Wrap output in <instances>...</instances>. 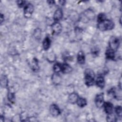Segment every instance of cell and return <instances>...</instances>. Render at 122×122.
Segmentation results:
<instances>
[{
    "label": "cell",
    "mask_w": 122,
    "mask_h": 122,
    "mask_svg": "<svg viewBox=\"0 0 122 122\" xmlns=\"http://www.w3.org/2000/svg\"><path fill=\"white\" fill-rule=\"evenodd\" d=\"M59 2H60V3H61V5H63V4H65V1H64V0H61V1H59Z\"/></svg>",
    "instance_id": "obj_30"
},
{
    "label": "cell",
    "mask_w": 122,
    "mask_h": 122,
    "mask_svg": "<svg viewBox=\"0 0 122 122\" xmlns=\"http://www.w3.org/2000/svg\"><path fill=\"white\" fill-rule=\"evenodd\" d=\"M105 19H106V16L105 14L103 13H101L98 15L97 17V21L98 22L103 21Z\"/></svg>",
    "instance_id": "obj_22"
},
{
    "label": "cell",
    "mask_w": 122,
    "mask_h": 122,
    "mask_svg": "<svg viewBox=\"0 0 122 122\" xmlns=\"http://www.w3.org/2000/svg\"><path fill=\"white\" fill-rule=\"evenodd\" d=\"M72 71V68L67 63L61 64V71L64 73H68Z\"/></svg>",
    "instance_id": "obj_16"
},
{
    "label": "cell",
    "mask_w": 122,
    "mask_h": 122,
    "mask_svg": "<svg viewBox=\"0 0 122 122\" xmlns=\"http://www.w3.org/2000/svg\"><path fill=\"white\" fill-rule=\"evenodd\" d=\"M106 120L108 122H115L116 121V118L115 116L113 115V113L110 114H107L106 117Z\"/></svg>",
    "instance_id": "obj_23"
},
{
    "label": "cell",
    "mask_w": 122,
    "mask_h": 122,
    "mask_svg": "<svg viewBox=\"0 0 122 122\" xmlns=\"http://www.w3.org/2000/svg\"><path fill=\"white\" fill-rule=\"evenodd\" d=\"M51 30L53 34L58 35L60 34L62 30V27L61 23L58 21L53 23L51 25Z\"/></svg>",
    "instance_id": "obj_7"
},
{
    "label": "cell",
    "mask_w": 122,
    "mask_h": 122,
    "mask_svg": "<svg viewBox=\"0 0 122 122\" xmlns=\"http://www.w3.org/2000/svg\"><path fill=\"white\" fill-rule=\"evenodd\" d=\"M52 81H53V82L55 84H58L61 81V78L59 75H58L56 73H55V74L53 75Z\"/></svg>",
    "instance_id": "obj_20"
},
{
    "label": "cell",
    "mask_w": 122,
    "mask_h": 122,
    "mask_svg": "<svg viewBox=\"0 0 122 122\" xmlns=\"http://www.w3.org/2000/svg\"><path fill=\"white\" fill-rule=\"evenodd\" d=\"M8 98L9 99V100L11 102H13L14 100V94L12 92H9L8 94Z\"/></svg>",
    "instance_id": "obj_26"
},
{
    "label": "cell",
    "mask_w": 122,
    "mask_h": 122,
    "mask_svg": "<svg viewBox=\"0 0 122 122\" xmlns=\"http://www.w3.org/2000/svg\"><path fill=\"white\" fill-rule=\"evenodd\" d=\"M84 81L86 85L91 86L94 83L95 73L93 70L88 68L86 69L84 71Z\"/></svg>",
    "instance_id": "obj_1"
},
{
    "label": "cell",
    "mask_w": 122,
    "mask_h": 122,
    "mask_svg": "<svg viewBox=\"0 0 122 122\" xmlns=\"http://www.w3.org/2000/svg\"><path fill=\"white\" fill-rule=\"evenodd\" d=\"M79 98V96L77 93L75 92H73L71 93L68 97V101L70 103L74 104L76 103L78 99Z\"/></svg>",
    "instance_id": "obj_13"
},
{
    "label": "cell",
    "mask_w": 122,
    "mask_h": 122,
    "mask_svg": "<svg viewBox=\"0 0 122 122\" xmlns=\"http://www.w3.org/2000/svg\"><path fill=\"white\" fill-rule=\"evenodd\" d=\"M76 103L80 107H85L87 105V101L85 98L82 97H79Z\"/></svg>",
    "instance_id": "obj_17"
},
{
    "label": "cell",
    "mask_w": 122,
    "mask_h": 122,
    "mask_svg": "<svg viewBox=\"0 0 122 122\" xmlns=\"http://www.w3.org/2000/svg\"><path fill=\"white\" fill-rule=\"evenodd\" d=\"M104 96L103 93L97 94L95 97V103L96 106L100 108L102 107L104 104Z\"/></svg>",
    "instance_id": "obj_6"
},
{
    "label": "cell",
    "mask_w": 122,
    "mask_h": 122,
    "mask_svg": "<svg viewBox=\"0 0 122 122\" xmlns=\"http://www.w3.org/2000/svg\"><path fill=\"white\" fill-rule=\"evenodd\" d=\"M95 83L98 87L101 89H103L105 86V80L104 77L102 75H99L97 78Z\"/></svg>",
    "instance_id": "obj_11"
},
{
    "label": "cell",
    "mask_w": 122,
    "mask_h": 122,
    "mask_svg": "<svg viewBox=\"0 0 122 122\" xmlns=\"http://www.w3.org/2000/svg\"><path fill=\"white\" fill-rule=\"evenodd\" d=\"M49 110L50 113L53 116H57L61 113V111L59 108L55 104L51 105Z\"/></svg>",
    "instance_id": "obj_8"
},
{
    "label": "cell",
    "mask_w": 122,
    "mask_h": 122,
    "mask_svg": "<svg viewBox=\"0 0 122 122\" xmlns=\"http://www.w3.org/2000/svg\"><path fill=\"white\" fill-rule=\"evenodd\" d=\"M47 2L50 4H54V1L53 0H50V1H48Z\"/></svg>",
    "instance_id": "obj_29"
},
{
    "label": "cell",
    "mask_w": 122,
    "mask_h": 122,
    "mask_svg": "<svg viewBox=\"0 0 122 122\" xmlns=\"http://www.w3.org/2000/svg\"><path fill=\"white\" fill-rule=\"evenodd\" d=\"M104 111L107 114H110L113 113V105L110 102H105L104 103L103 105Z\"/></svg>",
    "instance_id": "obj_10"
},
{
    "label": "cell",
    "mask_w": 122,
    "mask_h": 122,
    "mask_svg": "<svg viewBox=\"0 0 122 122\" xmlns=\"http://www.w3.org/2000/svg\"><path fill=\"white\" fill-rule=\"evenodd\" d=\"M51 39L48 36H46L42 42V47L44 50H48L51 45Z\"/></svg>",
    "instance_id": "obj_12"
},
{
    "label": "cell",
    "mask_w": 122,
    "mask_h": 122,
    "mask_svg": "<svg viewBox=\"0 0 122 122\" xmlns=\"http://www.w3.org/2000/svg\"><path fill=\"white\" fill-rule=\"evenodd\" d=\"M115 111L117 115L120 118L122 117V107L121 106H117L115 108Z\"/></svg>",
    "instance_id": "obj_21"
},
{
    "label": "cell",
    "mask_w": 122,
    "mask_h": 122,
    "mask_svg": "<svg viewBox=\"0 0 122 122\" xmlns=\"http://www.w3.org/2000/svg\"><path fill=\"white\" fill-rule=\"evenodd\" d=\"M33 35L35 39L37 40H40L41 38V30L39 28H37L36 29L33 33Z\"/></svg>",
    "instance_id": "obj_18"
},
{
    "label": "cell",
    "mask_w": 122,
    "mask_h": 122,
    "mask_svg": "<svg viewBox=\"0 0 122 122\" xmlns=\"http://www.w3.org/2000/svg\"><path fill=\"white\" fill-rule=\"evenodd\" d=\"M63 16V11L61 8H58L55 11L53 14V20L56 22L61 20Z\"/></svg>",
    "instance_id": "obj_9"
},
{
    "label": "cell",
    "mask_w": 122,
    "mask_h": 122,
    "mask_svg": "<svg viewBox=\"0 0 122 122\" xmlns=\"http://www.w3.org/2000/svg\"><path fill=\"white\" fill-rule=\"evenodd\" d=\"M25 1L24 0H18L17 1V4H18V6L20 8H22L23 7L25 4Z\"/></svg>",
    "instance_id": "obj_27"
},
{
    "label": "cell",
    "mask_w": 122,
    "mask_h": 122,
    "mask_svg": "<svg viewBox=\"0 0 122 122\" xmlns=\"http://www.w3.org/2000/svg\"><path fill=\"white\" fill-rule=\"evenodd\" d=\"M95 14L94 12L91 9H88L85 10L81 15V20L84 22H86L89 20H93L95 18Z\"/></svg>",
    "instance_id": "obj_3"
},
{
    "label": "cell",
    "mask_w": 122,
    "mask_h": 122,
    "mask_svg": "<svg viewBox=\"0 0 122 122\" xmlns=\"http://www.w3.org/2000/svg\"><path fill=\"white\" fill-rule=\"evenodd\" d=\"M32 69H33L34 71H35L36 70H38V62L37 60H36V59H34L32 63Z\"/></svg>",
    "instance_id": "obj_25"
},
{
    "label": "cell",
    "mask_w": 122,
    "mask_h": 122,
    "mask_svg": "<svg viewBox=\"0 0 122 122\" xmlns=\"http://www.w3.org/2000/svg\"><path fill=\"white\" fill-rule=\"evenodd\" d=\"M109 48L116 51L119 48L120 45V40L119 39L115 36H112L109 42Z\"/></svg>",
    "instance_id": "obj_4"
},
{
    "label": "cell",
    "mask_w": 122,
    "mask_h": 122,
    "mask_svg": "<svg viewBox=\"0 0 122 122\" xmlns=\"http://www.w3.org/2000/svg\"><path fill=\"white\" fill-rule=\"evenodd\" d=\"M34 11L33 5L30 3L27 4L24 8V16L26 18H29L31 17Z\"/></svg>",
    "instance_id": "obj_5"
},
{
    "label": "cell",
    "mask_w": 122,
    "mask_h": 122,
    "mask_svg": "<svg viewBox=\"0 0 122 122\" xmlns=\"http://www.w3.org/2000/svg\"><path fill=\"white\" fill-rule=\"evenodd\" d=\"M3 20H4V16L3 15V14H0V23H2Z\"/></svg>",
    "instance_id": "obj_28"
},
{
    "label": "cell",
    "mask_w": 122,
    "mask_h": 122,
    "mask_svg": "<svg viewBox=\"0 0 122 122\" xmlns=\"http://www.w3.org/2000/svg\"><path fill=\"white\" fill-rule=\"evenodd\" d=\"M53 69L54 72L56 73L61 71V64L59 63L55 64L53 67Z\"/></svg>",
    "instance_id": "obj_19"
},
{
    "label": "cell",
    "mask_w": 122,
    "mask_h": 122,
    "mask_svg": "<svg viewBox=\"0 0 122 122\" xmlns=\"http://www.w3.org/2000/svg\"><path fill=\"white\" fill-rule=\"evenodd\" d=\"M1 78L3 79L4 81H3V80L1 79V86H3V87H6L7 86V83H8V79L6 77V76H3L2 77H1Z\"/></svg>",
    "instance_id": "obj_24"
},
{
    "label": "cell",
    "mask_w": 122,
    "mask_h": 122,
    "mask_svg": "<svg viewBox=\"0 0 122 122\" xmlns=\"http://www.w3.org/2000/svg\"><path fill=\"white\" fill-rule=\"evenodd\" d=\"M97 26L100 30L106 31L113 29L114 27V23L110 20L105 19L103 21L98 22Z\"/></svg>",
    "instance_id": "obj_2"
},
{
    "label": "cell",
    "mask_w": 122,
    "mask_h": 122,
    "mask_svg": "<svg viewBox=\"0 0 122 122\" xmlns=\"http://www.w3.org/2000/svg\"><path fill=\"white\" fill-rule=\"evenodd\" d=\"M77 61L80 64H83L85 62V55L83 51H80L77 54Z\"/></svg>",
    "instance_id": "obj_15"
},
{
    "label": "cell",
    "mask_w": 122,
    "mask_h": 122,
    "mask_svg": "<svg viewBox=\"0 0 122 122\" xmlns=\"http://www.w3.org/2000/svg\"><path fill=\"white\" fill-rule=\"evenodd\" d=\"M105 56L108 59L114 60L115 58V51L109 48L107 49L105 51Z\"/></svg>",
    "instance_id": "obj_14"
}]
</instances>
